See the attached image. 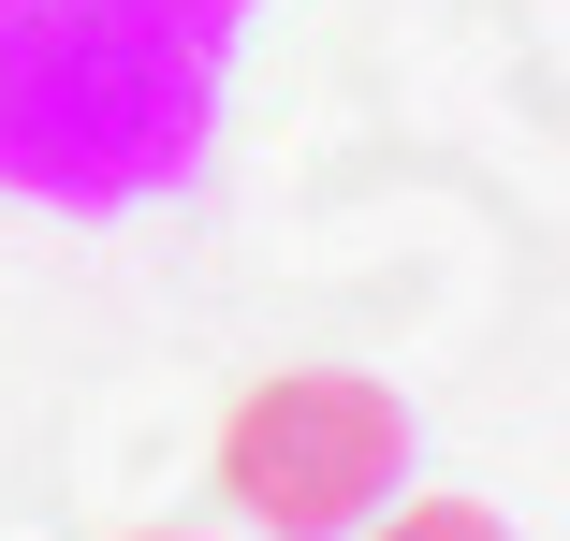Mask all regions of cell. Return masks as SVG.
<instances>
[{
	"label": "cell",
	"instance_id": "3",
	"mask_svg": "<svg viewBox=\"0 0 570 541\" xmlns=\"http://www.w3.org/2000/svg\"><path fill=\"white\" fill-rule=\"evenodd\" d=\"M352 541H512V527H498L483 498H410V512H366Z\"/></svg>",
	"mask_w": 570,
	"mask_h": 541
},
{
	"label": "cell",
	"instance_id": "2",
	"mask_svg": "<svg viewBox=\"0 0 570 541\" xmlns=\"http://www.w3.org/2000/svg\"><path fill=\"white\" fill-rule=\"evenodd\" d=\"M410 483V410L352 366H278L219 424V498L264 541H352L366 512H395Z\"/></svg>",
	"mask_w": 570,
	"mask_h": 541
},
{
	"label": "cell",
	"instance_id": "1",
	"mask_svg": "<svg viewBox=\"0 0 570 541\" xmlns=\"http://www.w3.org/2000/svg\"><path fill=\"white\" fill-rule=\"evenodd\" d=\"M235 0H0V176L132 190L190 147Z\"/></svg>",
	"mask_w": 570,
	"mask_h": 541
},
{
	"label": "cell",
	"instance_id": "4",
	"mask_svg": "<svg viewBox=\"0 0 570 541\" xmlns=\"http://www.w3.org/2000/svg\"><path fill=\"white\" fill-rule=\"evenodd\" d=\"M147 541H205V527H147Z\"/></svg>",
	"mask_w": 570,
	"mask_h": 541
}]
</instances>
